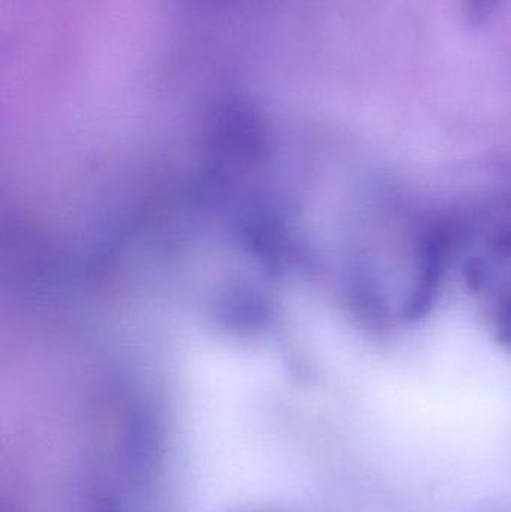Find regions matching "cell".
<instances>
[{"instance_id": "1", "label": "cell", "mask_w": 511, "mask_h": 512, "mask_svg": "<svg viewBox=\"0 0 511 512\" xmlns=\"http://www.w3.org/2000/svg\"><path fill=\"white\" fill-rule=\"evenodd\" d=\"M497 0H470V12L476 20H483L491 14Z\"/></svg>"}]
</instances>
